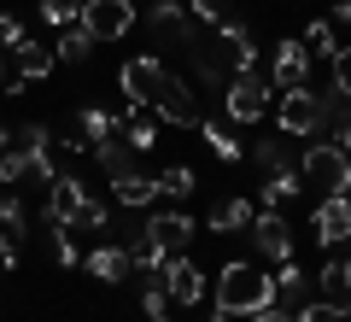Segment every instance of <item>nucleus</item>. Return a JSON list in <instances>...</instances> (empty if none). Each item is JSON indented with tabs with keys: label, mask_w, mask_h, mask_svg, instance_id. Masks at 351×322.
<instances>
[{
	"label": "nucleus",
	"mask_w": 351,
	"mask_h": 322,
	"mask_svg": "<svg viewBox=\"0 0 351 322\" xmlns=\"http://www.w3.org/2000/svg\"><path fill=\"white\" fill-rule=\"evenodd\" d=\"M276 305V281L263 270H252V264H223V275H217V310H228V317H258V310Z\"/></svg>",
	"instance_id": "obj_1"
},
{
	"label": "nucleus",
	"mask_w": 351,
	"mask_h": 322,
	"mask_svg": "<svg viewBox=\"0 0 351 322\" xmlns=\"http://www.w3.org/2000/svg\"><path fill=\"white\" fill-rule=\"evenodd\" d=\"M299 176L311 187H322V199H334V194H346V187H351V159L334 147V141H311L304 159H299Z\"/></svg>",
	"instance_id": "obj_2"
},
{
	"label": "nucleus",
	"mask_w": 351,
	"mask_h": 322,
	"mask_svg": "<svg viewBox=\"0 0 351 322\" xmlns=\"http://www.w3.org/2000/svg\"><path fill=\"white\" fill-rule=\"evenodd\" d=\"M269 94H276V82L263 71H234L223 82V112L234 117V124H258V117L269 112Z\"/></svg>",
	"instance_id": "obj_3"
},
{
	"label": "nucleus",
	"mask_w": 351,
	"mask_h": 322,
	"mask_svg": "<svg viewBox=\"0 0 351 322\" xmlns=\"http://www.w3.org/2000/svg\"><path fill=\"white\" fill-rule=\"evenodd\" d=\"M164 82H170V71H164V59H152V53H141V59H129L123 71H117V88L129 94V106H158Z\"/></svg>",
	"instance_id": "obj_4"
},
{
	"label": "nucleus",
	"mask_w": 351,
	"mask_h": 322,
	"mask_svg": "<svg viewBox=\"0 0 351 322\" xmlns=\"http://www.w3.org/2000/svg\"><path fill=\"white\" fill-rule=\"evenodd\" d=\"M246 240H252V252L269 258V264H287V258H293V229H287V217H281L276 205H263L258 217H252Z\"/></svg>",
	"instance_id": "obj_5"
},
{
	"label": "nucleus",
	"mask_w": 351,
	"mask_h": 322,
	"mask_svg": "<svg viewBox=\"0 0 351 322\" xmlns=\"http://www.w3.org/2000/svg\"><path fill=\"white\" fill-rule=\"evenodd\" d=\"M82 30L94 41H123L135 30V6L129 0H82Z\"/></svg>",
	"instance_id": "obj_6"
},
{
	"label": "nucleus",
	"mask_w": 351,
	"mask_h": 322,
	"mask_svg": "<svg viewBox=\"0 0 351 322\" xmlns=\"http://www.w3.org/2000/svg\"><path fill=\"white\" fill-rule=\"evenodd\" d=\"M158 275H164V293H170L176 305H199V299H205V270H199L193 258H182V252H176V258H164Z\"/></svg>",
	"instance_id": "obj_7"
},
{
	"label": "nucleus",
	"mask_w": 351,
	"mask_h": 322,
	"mask_svg": "<svg viewBox=\"0 0 351 322\" xmlns=\"http://www.w3.org/2000/svg\"><path fill=\"white\" fill-rule=\"evenodd\" d=\"M276 117H281V135H316V129H322V112H316L311 88H287Z\"/></svg>",
	"instance_id": "obj_8"
},
{
	"label": "nucleus",
	"mask_w": 351,
	"mask_h": 322,
	"mask_svg": "<svg viewBox=\"0 0 351 322\" xmlns=\"http://www.w3.org/2000/svg\"><path fill=\"white\" fill-rule=\"evenodd\" d=\"M269 82L287 94V88H311V53H304V41H281L276 59H269Z\"/></svg>",
	"instance_id": "obj_9"
},
{
	"label": "nucleus",
	"mask_w": 351,
	"mask_h": 322,
	"mask_svg": "<svg viewBox=\"0 0 351 322\" xmlns=\"http://www.w3.org/2000/svg\"><path fill=\"white\" fill-rule=\"evenodd\" d=\"M158 117H164V124H176V129H199V124H205L199 106H193V88L182 82V76H170V82H164V94H158Z\"/></svg>",
	"instance_id": "obj_10"
},
{
	"label": "nucleus",
	"mask_w": 351,
	"mask_h": 322,
	"mask_svg": "<svg viewBox=\"0 0 351 322\" xmlns=\"http://www.w3.org/2000/svg\"><path fill=\"white\" fill-rule=\"evenodd\" d=\"M147 24L158 30L164 41H188V47H193V41H199V24H193V18L182 12V0H152V12H147Z\"/></svg>",
	"instance_id": "obj_11"
},
{
	"label": "nucleus",
	"mask_w": 351,
	"mask_h": 322,
	"mask_svg": "<svg viewBox=\"0 0 351 322\" xmlns=\"http://www.w3.org/2000/svg\"><path fill=\"white\" fill-rule=\"evenodd\" d=\"M88 199V187H82V176H53V194H47V229L59 223V229H71V217H76V205Z\"/></svg>",
	"instance_id": "obj_12"
},
{
	"label": "nucleus",
	"mask_w": 351,
	"mask_h": 322,
	"mask_svg": "<svg viewBox=\"0 0 351 322\" xmlns=\"http://www.w3.org/2000/svg\"><path fill=\"white\" fill-rule=\"evenodd\" d=\"M316 240H322V246L351 240V199H346V194H334V199L316 205Z\"/></svg>",
	"instance_id": "obj_13"
},
{
	"label": "nucleus",
	"mask_w": 351,
	"mask_h": 322,
	"mask_svg": "<svg viewBox=\"0 0 351 322\" xmlns=\"http://www.w3.org/2000/svg\"><path fill=\"white\" fill-rule=\"evenodd\" d=\"M147 235L176 258V252L193 240V217H182V211H152V217H147Z\"/></svg>",
	"instance_id": "obj_14"
},
{
	"label": "nucleus",
	"mask_w": 351,
	"mask_h": 322,
	"mask_svg": "<svg viewBox=\"0 0 351 322\" xmlns=\"http://www.w3.org/2000/svg\"><path fill=\"white\" fill-rule=\"evenodd\" d=\"M112 199L123 211H141V205H152L158 199V176H141V170H123V176H112Z\"/></svg>",
	"instance_id": "obj_15"
},
{
	"label": "nucleus",
	"mask_w": 351,
	"mask_h": 322,
	"mask_svg": "<svg viewBox=\"0 0 351 322\" xmlns=\"http://www.w3.org/2000/svg\"><path fill=\"white\" fill-rule=\"evenodd\" d=\"M129 270H135V264H129V246H94L88 252V275H94V281H123Z\"/></svg>",
	"instance_id": "obj_16"
},
{
	"label": "nucleus",
	"mask_w": 351,
	"mask_h": 322,
	"mask_svg": "<svg viewBox=\"0 0 351 322\" xmlns=\"http://www.w3.org/2000/svg\"><path fill=\"white\" fill-rule=\"evenodd\" d=\"M94 47H100V41L88 36L82 18H76V24H64V30H59V41H53V59H59V65H82Z\"/></svg>",
	"instance_id": "obj_17"
},
{
	"label": "nucleus",
	"mask_w": 351,
	"mask_h": 322,
	"mask_svg": "<svg viewBox=\"0 0 351 322\" xmlns=\"http://www.w3.org/2000/svg\"><path fill=\"white\" fill-rule=\"evenodd\" d=\"M276 305H293V310H304L311 305V275L299 270V264H281V275H276Z\"/></svg>",
	"instance_id": "obj_18"
},
{
	"label": "nucleus",
	"mask_w": 351,
	"mask_h": 322,
	"mask_svg": "<svg viewBox=\"0 0 351 322\" xmlns=\"http://www.w3.org/2000/svg\"><path fill=\"white\" fill-rule=\"evenodd\" d=\"M12 53H18V82H41V76H53V65H59V59H53V53H41L36 41H29V36L18 41Z\"/></svg>",
	"instance_id": "obj_19"
},
{
	"label": "nucleus",
	"mask_w": 351,
	"mask_h": 322,
	"mask_svg": "<svg viewBox=\"0 0 351 322\" xmlns=\"http://www.w3.org/2000/svg\"><path fill=\"white\" fill-rule=\"evenodd\" d=\"M76 129H82V141H88V147H100L106 135H117V129H123V117L100 112V106H82V112H76Z\"/></svg>",
	"instance_id": "obj_20"
},
{
	"label": "nucleus",
	"mask_w": 351,
	"mask_h": 322,
	"mask_svg": "<svg viewBox=\"0 0 351 322\" xmlns=\"http://www.w3.org/2000/svg\"><path fill=\"white\" fill-rule=\"evenodd\" d=\"M252 199H217V211H211V229L217 235H234V229H252Z\"/></svg>",
	"instance_id": "obj_21"
},
{
	"label": "nucleus",
	"mask_w": 351,
	"mask_h": 322,
	"mask_svg": "<svg viewBox=\"0 0 351 322\" xmlns=\"http://www.w3.org/2000/svg\"><path fill=\"white\" fill-rule=\"evenodd\" d=\"M299 41H304V53H316V59H334V53H339V41H334V18H311Z\"/></svg>",
	"instance_id": "obj_22"
},
{
	"label": "nucleus",
	"mask_w": 351,
	"mask_h": 322,
	"mask_svg": "<svg viewBox=\"0 0 351 322\" xmlns=\"http://www.w3.org/2000/svg\"><path fill=\"white\" fill-rule=\"evenodd\" d=\"M129 152H135V147H129L123 129H117V135H106L100 147H94V159H100V170H106V176H123V170H129Z\"/></svg>",
	"instance_id": "obj_23"
},
{
	"label": "nucleus",
	"mask_w": 351,
	"mask_h": 322,
	"mask_svg": "<svg viewBox=\"0 0 351 322\" xmlns=\"http://www.w3.org/2000/svg\"><path fill=\"white\" fill-rule=\"evenodd\" d=\"M164 258H170V252H164L158 240L147 235V229H141V235L129 240V264H135V270H147V275H152V270H164Z\"/></svg>",
	"instance_id": "obj_24"
},
{
	"label": "nucleus",
	"mask_w": 351,
	"mask_h": 322,
	"mask_svg": "<svg viewBox=\"0 0 351 322\" xmlns=\"http://www.w3.org/2000/svg\"><path fill=\"white\" fill-rule=\"evenodd\" d=\"M123 141L135 152H152L158 147V124H152V117H135V106H129V117H123Z\"/></svg>",
	"instance_id": "obj_25"
},
{
	"label": "nucleus",
	"mask_w": 351,
	"mask_h": 322,
	"mask_svg": "<svg viewBox=\"0 0 351 322\" xmlns=\"http://www.w3.org/2000/svg\"><path fill=\"white\" fill-rule=\"evenodd\" d=\"M316 281H322V293L334 299V305H339V299H351V258H334Z\"/></svg>",
	"instance_id": "obj_26"
},
{
	"label": "nucleus",
	"mask_w": 351,
	"mask_h": 322,
	"mask_svg": "<svg viewBox=\"0 0 351 322\" xmlns=\"http://www.w3.org/2000/svg\"><path fill=\"white\" fill-rule=\"evenodd\" d=\"M252 159H258L269 176H276V170H299V164H293V147H287V141H258V147H252Z\"/></svg>",
	"instance_id": "obj_27"
},
{
	"label": "nucleus",
	"mask_w": 351,
	"mask_h": 322,
	"mask_svg": "<svg viewBox=\"0 0 351 322\" xmlns=\"http://www.w3.org/2000/svg\"><path fill=\"white\" fill-rule=\"evenodd\" d=\"M299 187H304V176H299V170H276L269 182H263V205H287Z\"/></svg>",
	"instance_id": "obj_28"
},
{
	"label": "nucleus",
	"mask_w": 351,
	"mask_h": 322,
	"mask_svg": "<svg viewBox=\"0 0 351 322\" xmlns=\"http://www.w3.org/2000/svg\"><path fill=\"white\" fill-rule=\"evenodd\" d=\"M158 194H164V199H188V194H193V170H188V164L158 170Z\"/></svg>",
	"instance_id": "obj_29"
},
{
	"label": "nucleus",
	"mask_w": 351,
	"mask_h": 322,
	"mask_svg": "<svg viewBox=\"0 0 351 322\" xmlns=\"http://www.w3.org/2000/svg\"><path fill=\"white\" fill-rule=\"evenodd\" d=\"M199 135H205V147H211V152H217L223 164H234V159H240V141L228 135L223 124H199Z\"/></svg>",
	"instance_id": "obj_30"
},
{
	"label": "nucleus",
	"mask_w": 351,
	"mask_h": 322,
	"mask_svg": "<svg viewBox=\"0 0 351 322\" xmlns=\"http://www.w3.org/2000/svg\"><path fill=\"white\" fill-rule=\"evenodd\" d=\"M0 229H6L12 240L29 235V217H24V205H18V194H0Z\"/></svg>",
	"instance_id": "obj_31"
},
{
	"label": "nucleus",
	"mask_w": 351,
	"mask_h": 322,
	"mask_svg": "<svg viewBox=\"0 0 351 322\" xmlns=\"http://www.w3.org/2000/svg\"><path fill=\"white\" fill-rule=\"evenodd\" d=\"M24 176H29V147L18 141V147H6V152H0V182L12 187V182H24Z\"/></svg>",
	"instance_id": "obj_32"
},
{
	"label": "nucleus",
	"mask_w": 351,
	"mask_h": 322,
	"mask_svg": "<svg viewBox=\"0 0 351 322\" xmlns=\"http://www.w3.org/2000/svg\"><path fill=\"white\" fill-rule=\"evenodd\" d=\"M164 305H170V293H164V275L152 270V275H147V287H141V310H147V317H170Z\"/></svg>",
	"instance_id": "obj_33"
},
{
	"label": "nucleus",
	"mask_w": 351,
	"mask_h": 322,
	"mask_svg": "<svg viewBox=\"0 0 351 322\" xmlns=\"http://www.w3.org/2000/svg\"><path fill=\"white\" fill-rule=\"evenodd\" d=\"M41 18H47V24H76V18H82V0H41Z\"/></svg>",
	"instance_id": "obj_34"
},
{
	"label": "nucleus",
	"mask_w": 351,
	"mask_h": 322,
	"mask_svg": "<svg viewBox=\"0 0 351 322\" xmlns=\"http://www.w3.org/2000/svg\"><path fill=\"white\" fill-rule=\"evenodd\" d=\"M112 223V211L100 205V199H82V205H76V217H71V229H106Z\"/></svg>",
	"instance_id": "obj_35"
},
{
	"label": "nucleus",
	"mask_w": 351,
	"mask_h": 322,
	"mask_svg": "<svg viewBox=\"0 0 351 322\" xmlns=\"http://www.w3.org/2000/svg\"><path fill=\"white\" fill-rule=\"evenodd\" d=\"M53 258H59L64 270H76V264H82V252H76V240H71V229H59V223H53Z\"/></svg>",
	"instance_id": "obj_36"
},
{
	"label": "nucleus",
	"mask_w": 351,
	"mask_h": 322,
	"mask_svg": "<svg viewBox=\"0 0 351 322\" xmlns=\"http://www.w3.org/2000/svg\"><path fill=\"white\" fill-rule=\"evenodd\" d=\"M299 322H346V310H339V305H322V299H311V305L299 310Z\"/></svg>",
	"instance_id": "obj_37"
},
{
	"label": "nucleus",
	"mask_w": 351,
	"mask_h": 322,
	"mask_svg": "<svg viewBox=\"0 0 351 322\" xmlns=\"http://www.w3.org/2000/svg\"><path fill=\"white\" fill-rule=\"evenodd\" d=\"M328 65H334V88H339V94H351V47H339Z\"/></svg>",
	"instance_id": "obj_38"
},
{
	"label": "nucleus",
	"mask_w": 351,
	"mask_h": 322,
	"mask_svg": "<svg viewBox=\"0 0 351 322\" xmlns=\"http://www.w3.org/2000/svg\"><path fill=\"white\" fill-rule=\"evenodd\" d=\"M18 41H24V18L0 12V47H18Z\"/></svg>",
	"instance_id": "obj_39"
},
{
	"label": "nucleus",
	"mask_w": 351,
	"mask_h": 322,
	"mask_svg": "<svg viewBox=\"0 0 351 322\" xmlns=\"http://www.w3.org/2000/svg\"><path fill=\"white\" fill-rule=\"evenodd\" d=\"M193 6V18H205V24H223V12H228V0H188Z\"/></svg>",
	"instance_id": "obj_40"
},
{
	"label": "nucleus",
	"mask_w": 351,
	"mask_h": 322,
	"mask_svg": "<svg viewBox=\"0 0 351 322\" xmlns=\"http://www.w3.org/2000/svg\"><path fill=\"white\" fill-rule=\"evenodd\" d=\"M0 270H18V240L0 229Z\"/></svg>",
	"instance_id": "obj_41"
},
{
	"label": "nucleus",
	"mask_w": 351,
	"mask_h": 322,
	"mask_svg": "<svg viewBox=\"0 0 351 322\" xmlns=\"http://www.w3.org/2000/svg\"><path fill=\"white\" fill-rule=\"evenodd\" d=\"M252 322H299V310H281V305H269V310H258Z\"/></svg>",
	"instance_id": "obj_42"
},
{
	"label": "nucleus",
	"mask_w": 351,
	"mask_h": 322,
	"mask_svg": "<svg viewBox=\"0 0 351 322\" xmlns=\"http://www.w3.org/2000/svg\"><path fill=\"white\" fill-rule=\"evenodd\" d=\"M334 147H339V152H346V159H351V124H346V129H339V135H334Z\"/></svg>",
	"instance_id": "obj_43"
},
{
	"label": "nucleus",
	"mask_w": 351,
	"mask_h": 322,
	"mask_svg": "<svg viewBox=\"0 0 351 322\" xmlns=\"http://www.w3.org/2000/svg\"><path fill=\"white\" fill-rule=\"evenodd\" d=\"M334 18H339V24H351V0H334Z\"/></svg>",
	"instance_id": "obj_44"
},
{
	"label": "nucleus",
	"mask_w": 351,
	"mask_h": 322,
	"mask_svg": "<svg viewBox=\"0 0 351 322\" xmlns=\"http://www.w3.org/2000/svg\"><path fill=\"white\" fill-rule=\"evenodd\" d=\"M6 147H12V135H6V129H0V152H6Z\"/></svg>",
	"instance_id": "obj_45"
},
{
	"label": "nucleus",
	"mask_w": 351,
	"mask_h": 322,
	"mask_svg": "<svg viewBox=\"0 0 351 322\" xmlns=\"http://www.w3.org/2000/svg\"><path fill=\"white\" fill-rule=\"evenodd\" d=\"M0 53H6V47H0ZM6 82H12V76H6V65H0V88H6Z\"/></svg>",
	"instance_id": "obj_46"
},
{
	"label": "nucleus",
	"mask_w": 351,
	"mask_h": 322,
	"mask_svg": "<svg viewBox=\"0 0 351 322\" xmlns=\"http://www.w3.org/2000/svg\"><path fill=\"white\" fill-rule=\"evenodd\" d=\"M339 310H346V322H351V299H339Z\"/></svg>",
	"instance_id": "obj_47"
},
{
	"label": "nucleus",
	"mask_w": 351,
	"mask_h": 322,
	"mask_svg": "<svg viewBox=\"0 0 351 322\" xmlns=\"http://www.w3.org/2000/svg\"><path fill=\"white\" fill-rule=\"evenodd\" d=\"M147 322H170V317H147Z\"/></svg>",
	"instance_id": "obj_48"
}]
</instances>
